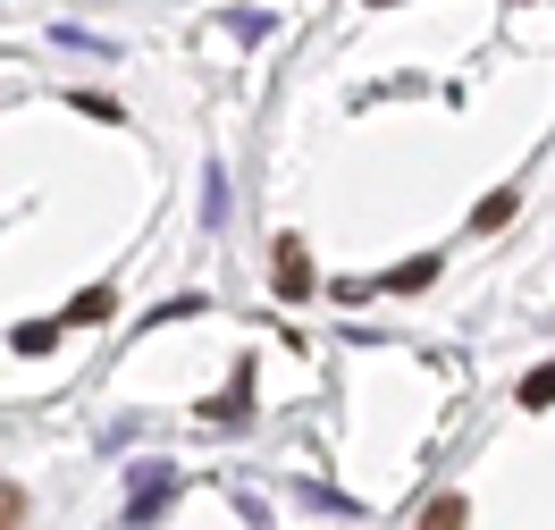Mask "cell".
I'll use <instances>...</instances> for the list:
<instances>
[{
	"mask_svg": "<svg viewBox=\"0 0 555 530\" xmlns=\"http://www.w3.org/2000/svg\"><path fill=\"white\" fill-rule=\"evenodd\" d=\"M270 286L286 295V303H304V295H312V253H304V236H278V253H270Z\"/></svg>",
	"mask_w": 555,
	"mask_h": 530,
	"instance_id": "6da1fadb",
	"label": "cell"
},
{
	"mask_svg": "<svg viewBox=\"0 0 555 530\" xmlns=\"http://www.w3.org/2000/svg\"><path fill=\"white\" fill-rule=\"evenodd\" d=\"M514 211H521V194H514V185H496V194H488L480 211H472V228H480V236H496V228H505Z\"/></svg>",
	"mask_w": 555,
	"mask_h": 530,
	"instance_id": "7a4b0ae2",
	"label": "cell"
},
{
	"mask_svg": "<svg viewBox=\"0 0 555 530\" xmlns=\"http://www.w3.org/2000/svg\"><path fill=\"white\" fill-rule=\"evenodd\" d=\"M429 279H438V253H421V261H404V270H387L396 295H413V286H429Z\"/></svg>",
	"mask_w": 555,
	"mask_h": 530,
	"instance_id": "3957f363",
	"label": "cell"
},
{
	"mask_svg": "<svg viewBox=\"0 0 555 530\" xmlns=\"http://www.w3.org/2000/svg\"><path fill=\"white\" fill-rule=\"evenodd\" d=\"M521 404H530V413H539V404H555V362H539V371L521 379Z\"/></svg>",
	"mask_w": 555,
	"mask_h": 530,
	"instance_id": "277c9868",
	"label": "cell"
},
{
	"mask_svg": "<svg viewBox=\"0 0 555 530\" xmlns=\"http://www.w3.org/2000/svg\"><path fill=\"white\" fill-rule=\"evenodd\" d=\"M109 312V286H93V295H76V303H68V320H102Z\"/></svg>",
	"mask_w": 555,
	"mask_h": 530,
	"instance_id": "5b68a950",
	"label": "cell"
},
{
	"mask_svg": "<svg viewBox=\"0 0 555 530\" xmlns=\"http://www.w3.org/2000/svg\"><path fill=\"white\" fill-rule=\"evenodd\" d=\"M17 514H26V496H17V489H0V522H17Z\"/></svg>",
	"mask_w": 555,
	"mask_h": 530,
	"instance_id": "8992f818",
	"label": "cell"
}]
</instances>
